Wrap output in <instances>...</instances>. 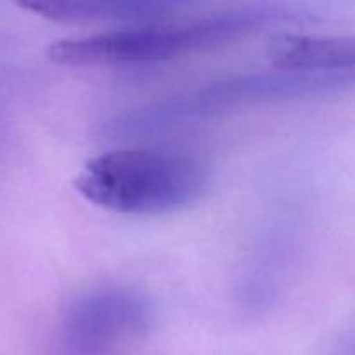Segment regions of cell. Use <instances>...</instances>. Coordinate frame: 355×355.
Segmentation results:
<instances>
[{"label": "cell", "mask_w": 355, "mask_h": 355, "mask_svg": "<svg viewBox=\"0 0 355 355\" xmlns=\"http://www.w3.org/2000/svg\"><path fill=\"white\" fill-rule=\"evenodd\" d=\"M290 21L284 3H259L201 14L189 21L148 23L87 37L64 38L47 51L61 66H137L210 49Z\"/></svg>", "instance_id": "cell-1"}, {"label": "cell", "mask_w": 355, "mask_h": 355, "mask_svg": "<svg viewBox=\"0 0 355 355\" xmlns=\"http://www.w3.org/2000/svg\"><path fill=\"white\" fill-rule=\"evenodd\" d=\"M352 83L354 69L309 73L276 68L227 76L156 103L121 111L104 123V134L113 137L155 134L239 107L336 96L350 89Z\"/></svg>", "instance_id": "cell-2"}, {"label": "cell", "mask_w": 355, "mask_h": 355, "mask_svg": "<svg viewBox=\"0 0 355 355\" xmlns=\"http://www.w3.org/2000/svg\"><path fill=\"white\" fill-rule=\"evenodd\" d=\"M208 186L201 162L156 148H121L83 165L75 187L89 203L123 215H165L196 203Z\"/></svg>", "instance_id": "cell-3"}, {"label": "cell", "mask_w": 355, "mask_h": 355, "mask_svg": "<svg viewBox=\"0 0 355 355\" xmlns=\"http://www.w3.org/2000/svg\"><path fill=\"white\" fill-rule=\"evenodd\" d=\"M153 319L148 298L132 288H94L66 307L58 355H125L144 338Z\"/></svg>", "instance_id": "cell-4"}, {"label": "cell", "mask_w": 355, "mask_h": 355, "mask_svg": "<svg viewBox=\"0 0 355 355\" xmlns=\"http://www.w3.org/2000/svg\"><path fill=\"white\" fill-rule=\"evenodd\" d=\"M23 9L37 16L59 23H90V21H120V23L148 24L166 21L182 10L184 3L155 2V0H116V2H30Z\"/></svg>", "instance_id": "cell-5"}, {"label": "cell", "mask_w": 355, "mask_h": 355, "mask_svg": "<svg viewBox=\"0 0 355 355\" xmlns=\"http://www.w3.org/2000/svg\"><path fill=\"white\" fill-rule=\"evenodd\" d=\"M276 68L309 73L352 71L355 49L347 37L281 35L270 45Z\"/></svg>", "instance_id": "cell-6"}, {"label": "cell", "mask_w": 355, "mask_h": 355, "mask_svg": "<svg viewBox=\"0 0 355 355\" xmlns=\"http://www.w3.org/2000/svg\"><path fill=\"white\" fill-rule=\"evenodd\" d=\"M336 355H354V340H352V333L347 335V338L343 340L342 345H340L338 352Z\"/></svg>", "instance_id": "cell-7"}]
</instances>
